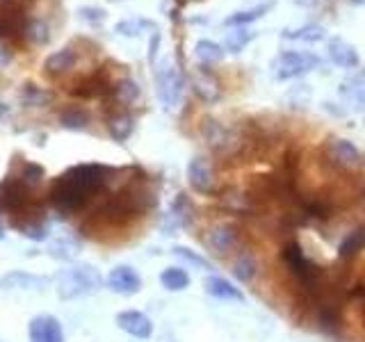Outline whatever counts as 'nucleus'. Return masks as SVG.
Instances as JSON below:
<instances>
[{
  "mask_svg": "<svg viewBox=\"0 0 365 342\" xmlns=\"http://www.w3.org/2000/svg\"><path fill=\"white\" fill-rule=\"evenodd\" d=\"M110 169L103 165H78L66 169L48 192L51 203L60 212H78L106 187Z\"/></svg>",
  "mask_w": 365,
  "mask_h": 342,
  "instance_id": "obj_1",
  "label": "nucleus"
},
{
  "mask_svg": "<svg viewBox=\"0 0 365 342\" xmlns=\"http://www.w3.org/2000/svg\"><path fill=\"white\" fill-rule=\"evenodd\" d=\"M281 260L285 269L290 271V276L299 283V288L304 292H311V294H317L319 288H322V276L324 271L319 269L317 265H313L311 260L306 258V254L302 251V247L297 242H288L281 251Z\"/></svg>",
  "mask_w": 365,
  "mask_h": 342,
  "instance_id": "obj_2",
  "label": "nucleus"
},
{
  "mask_svg": "<svg viewBox=\"0 0 365 342\" xmlns=\"http://www.w3.org/2000/svg\"><path fill=\"white\" fill-rule=\"evenodd\" d=\"M103 285V279L96 267L91 265H71L57 276V292L62 299H78V296L94 294Z\"/></svg>",
  "mask_w": 365,
  "mask_h": 342,
  "instance_id": "obj_3",
  "label": "nucleus"
},
{
  "mask_svg": "<svg viewBox=\"0 0 365 342\" xmlns=\"http://www.w3.org/2000/svg\"><path fill=\"white\" fill-rule=\"evenodd\" d=\"M319 64H322V60L313 53L285 51V53H279L277 57H274V60L269 62V68H272L274 80H292V78L311 73L313 68H317Z\"/></svg>",
  "mask_w": 365,
  "mask_h": 342,
  "instance_id": "obj_4",
  "label": "nucleus"
},
{
  "mask_svg": "<svg viewBox=\"0 0 365 342\" xmlns=\"http://www.w3.org/2000/svg\"><path fill=\"white\" fill-rule=\"evenodd\" d=\"M182 91H185V80H182L180 71L174 62H163L155 68V94L165 108H176Z\"/></svg>",
  "mask_w": 365,
  "mask_h": 342,
  "instance_id": "obj_5",
  "label": "nucleus"
},
{
  "mask_svg": "<svg viewBox=\"0 0 365 342\" xmlns=\"http://www.w3.org/2000/svg\"><path fill=\"white\" fill-rule=\"evenodd\" d=\"M30 187L19 176H9L0 182V212L19 214L30 208Z\"/></svg>",
  "mask_w": 365,
  "mask_h": 342,
  "instance_id": "obj_6",
  "label": "nucleus"
},
{
  "mask_svg": "<svg viewBox=\"0 0 365 342\" xmlns=\"http://www.w3.org/2000/svg\"><path fill=\"white\" fill-rule=\"evenodd\" d=\"M203 244L208 247L210 254L215 256H228L231 251L237 249L240 244V228L235 224H228V222H220L210 226L208 231L203 235Z\"/></svg>",
  "mask_w": 365,
  "mask_h": 342,
  "instance_id": "obj_7",
  "label": "nucleus"
},
{
  "mask_svg": "<svg viewBox=\"0 0 365 342\" xmlns=\"http://www.w3.org/2000/svg\"><path fill=\"white\" fill-rule=\"evenodd\" d=\"M327 157L331 165L345 171H356L365 165L361 148L349 140H342V137H334L327 142Z\"/></svg>",
  "mask_w": 365,
  "mask_h": 342,
  "instance_id": "obj_8",
  "label": "nucleus"
},
{
  "mask_svg": "<svg viewBox=\"0 0 365 342\" xmlns=\"http://www.w3.org/2000/svg\"><path fill=\"white\" fill-rule=\"evenodd\" d=\"M201 135H203V140L208 142V146L212 148V151L220 153V155L233 153L235 148L240 146L235 133L228 128V125H224L222 121H217L212 117H205L203 119V123H201Z\"/></svg>",
  "mask_w": 365,
  "mask_h": 342,
  "instance_id": "obj_9",
  "label": "nucleus"
},
{
  "mask_svg": "<svg viewBox=\"0 0 365 342\" xmlns=\"http://www.w3.org/2000/svg\"><path fill=\"white\" fill-rule=\"evenodd\" d=\"M26 5L21 0H3L0 3V39H16L26 34Z\"/></svg>",
  "mask_w": 365,
  "mask_h": 342,
  "instance_id": "obj_10",
  "label": "nucleus"
},
{
  "mask_svg": "<svg viewBox=\"0 0 365 342\" xmlns=\"http://www.w3.org/2000/svg\"><path fill=\"white\" fill-rule=\"evenodd\" d=\"M187 182L190 187L197 192V194H203V197H210L215 194V169H212V162L208 157H192L190 165H187Z\"/></svg>",
  "mask_w": 365,
  "mask_h": 342,
  "instance_id": "obj_11",
  "label": "nucleus"
},
{
  "mask_svg": "<svg viewBox=\"0 0 365 342\" xmlns=\"http://www.w3.org/2000/svg\"><path fill=\"white\" fill-rule=\"evenodd\" d=\"M106 285L114 294L130 296L142 290V276L130 265H117L114 269H110Z\"/></svg>",
  "mask_w": 365,
  "mask_h": 342,
  "instance_id": "obj_12",
  "label": "nucleus"
},
{
  "mask_svg": "<svg viewBox=\"0 0 365 342\" xmlns=\"http://www.w3.org/2000/svg\"><path fill=\"white\" fill-rule=\"evenodd\" d=\"M71 94L78 98H98L106 94H114V87L106 71H94L87 78H80L76 87L71 89Z\"/></svg>",
  "mask_w": 365,
  "mask_h": 342,
  "instance_id": "obj_13",
  "label": "nucleus"
},
{
  "mask_svg": "<svg viewBox=\"0 0 365 342\" xmlns=\"http://www.w3.org/2000/svg\"><path fill=\"white\" fill-rule=\"evenodd\" d=\"M30 342H64L62 324L53 315H37L30 322Z\"/></svg>",
  "mask_w": 365,
  "mask_h": 342,
  "instance_id": "obj_14",
  "label": "nucleus"
},
{
  "mask_svg": "<svg viewBox=\"0 0 365 342\" xmlns=\"http://www.w3.org/2000/svg\"><path fill=\"white\" fill-rule=\"evenodd\" d=\"M117 326L123 331V333H128L133 338H140V340L151 338V333H153L151 319L140 311H121L117 315Z\"/></svg>",
  "mask_w": 365,
  "mask_h": 342,
  "instance_id": "obj_15",
  "label": "nucleus"
},
{
  "mask_svg": "<svg viewBox=\"0 0 365 342\" xmlns=\"http://www.w3.org/2000/svg\"><path fill=\"white\" fill-rule=\"evenodd\" d=\"M14 228H19L30 239H46V235H48V226H46L41 212H34L32 208L14 214Z\"/></svg>",
  "mask_w": 365,
  "mask_h": 342,
  "instance_id": "obj_16",
  "label": "nucleus"
},
{
  "mask_svg": "<svg viewBox=\"0 0 365 342\" xmlns=\"http://www.w3.org/2000/svg\"><path fill=\"white\" fill-rule=\"evenodd\" d=\"M220 203L222 208L233 212V214H249L256 208V201L251 197V192H242L237 187H228L220 192Z\"/></svg>",
  "mask_w": 365,
  "mask_h": 342,
  "instance_id": "obj_17",
  "label": "nucleus"
},
{
  "mask_svg": "<svg viewBox=\"0 0 365 342\" xmlns=\"http://www.w3.org/2000/svg\"><path fill=\"white\" fill-rule=\"evenodd\" d=\"M192 224V203L187 201L185 194H180V197L174 201L171 205V210L167 212L165 222H163V231L165 233H174L178 228H185Z\"/></svg>",
  "mask_w": 365,
  "mask_h": 342,
  "instance_id": "obj_18",
  "label": "nucleus"
},
{
  "mask_svg": "<svg viewBox=\"0 0 365 342\" xmlns=\"http://www.w3.org/2000/svg\"><path fill=\"white\" fill-rule=\"evenodd\" d=\"M329 57H331V62L340 68H356L361 64L356 48L342 37H334L329 41Z\"/></svg>",
  "mask_w": 365,
  "mask_h": 342,
  "instance_id": "obj_19",
  "label": "nucleus"
},
{
  "mask_svg": "<svg viewBox=\"0 0 365 342\" xmlns=\"http://www.w3.org/2000/svg\"><path fill=\"white\" fill-rule=\"evenodd\" d=\"M194 91H197L201 100H205V103H217L222 98L220 80L215 78V73L205 64H201V71L194 76Z\"/></svg>",
  "mask_w": 365,
  "mask_h": 342,
  "instance_id": "obj_20",
  "label": "nucleus"
},
{
  "mask_svg": "<svg viewBox=\"0 0 365 342\" xmlns=\"http://www.w3.org/2000/svg\"><path fill=\"white\" fill-rule=\"evenodd\" d=\"M203 290L208 292L215 299H224V301H245V294L231 281H226L224 276H208L203 279Z\"/></svg>",
  "mask_w": 365,
  "mask_h": 342,
  "instance_id": "obj_21",
  "label": "nucleus"
},
{
  "mask_svg": "<svg viewBox=\"0 0 365 342\" xmlns=\"http://www.w3.org/2000/svg\"><path fill=\"white\" fill-rule=\"evenodd\" d=\"M76 60H78L76 48H71V46H66V48H60V51H55L53 55L46 57L43 71L48 73L51 78L64 76L66 71H71V68H73Z\"/></svg>",
  "mask_w": 365,
  "mask_h": 342,
  "instance_id": "obj_22",
  "label": "nucleus"
},
{
  "mask_svg": "<svg viewBox=\"0 0 365 342\" xmlns=\"http://www.w3.org/2000/svg\"><path fill=\"white\" fill-rule=\"evenodd\" d=\"M46 285H48V279L32 276V274L26 271H11L0 279V288L3 290H43Z\"/></svg>",
  "mask_w": 365,
  "mask_h": 342,
  "instance_id": "obj_23",
  "label": "nucleus"
},
{
  "mask_svg": "<svg viewBox=\"0 0 365 342\" xmlns=\"http://www.w3.org/2000/svg\"><path fill=\"white\" fill-rule=\"evenodd\" d=\"M340 94L349 103V105L365 110V71L345 80V83L340 85Z\"/></svg>",
  "mask_w": 365,
  "mask_h": 342,
  "instance_id": "obj_24",
  "label": "nucleus"
},
{
  "mask_svg": "<svg viewBox=\"0 0 365 342\" xmlns=\"http://www.w3.org/2000/svg\"><path fill=\"white\" fill-rule=\"evenodd\" d=\"M281 37L283 39H288V41H306V43H317V41H322L327 37V30L322 26H315V23H306V26L302 28H285L281 32Z\"/></svg>",
  "mask_w": 365,
  "mask_h": 342,
  "instance_id": "obj_25",
  "label": "nucleus"
},
{
  "mask_svg": "<svg viewBox=\"0 0 365 342\" xmlns=\"http://www.w3.org/2000/svg\"><path fill=\"white\" fill-rule=\"evenodd\" d=\"M272 5L274 3H262V5L251 7V9H240V11H235V14H231L224 21V26L226 28H247L249 23H254V21L265 16L267 11L272 9Z\"/></svg>",
  "mask_w": 365,
  "mask_h": 342,
  "instance_id": "obj_26",
  "label": "nucleus"
},
{
  "mask_svg": "<svg viewBox=\"0 0 365 342\" xmlns=\"http://www.w3.org/2000/svg\"><path fill=\"white\" fill-rule=\"evenodd\" d=\"M258 274V262L256 258L249 254V251H240L233 260V276L240 281V283H251L256 279Z\"/></svg>",
  "mask_w": 365,
  "mask_h": 342,
  "instance_id": "obj_27",
  "label": "nucleus"
},
{
  "mask_svg": "<svg viewBox=\"0 0 365 342\" xmlns=\"http://www.w3.org/2000/svg\"><path fill=\"white\" fill-rule=\"evenodd\" d=\"M133 130H135V119L130 114L119 112L108 119V133L114 142H125L133 135Z\"/></svg>",
  "mask_w": 365,
  "mask_h": 342,
  "instance_id": "obj_28",
  "label": "nucleus"
},
{
  "mask_svg": "<svg viewBox=\"0 0 365 342\" xmlns=\"http://www.w3.org/2000/svg\"><path fill=\"white\" fill-rule=\"evenodd\" d=\"M194 55H197V60L201 64L208 66V64H215V62H222L226 51H224V46L215 43L210 39H199L197 43H194Z\"/></svg>",
  "mask_w": 365,
  "mask_h": 342,
  "instance_id": "obj_29",
  "label": "nucleus"
},
{
  "mask_svg": "<svg viewBox=\"0 0 365 342\" xmlns=\"http://www.w3.org/2000/svg\"><path fill=\"white\" fill-rule=\"evenodd\" d=\"M160 283H163V288L169 292H180L190 285V274L182 267H167L160 274Z\"/></svg>",
  "mask_w": 365,
  "mask_h": 342,
  "instance_id": "obj_30",
  "label": "nucleus"
},
{
  "mask_svg": "<svg viewBox=\"0 0 365 342\" xmlns=\"http://www.w3.org/2000/svg\"><path fill=\"white\" fill-rule=\"evenodd\" d=\"M251 39H254V32H251L249 28H231V32L226 34L224 48H226V53L237 55L247 48Z\"/></svg>",
  "mask_w": 365,
  "mask_h": 342,
  "instance_id": "obj_31",
  "label": "nucleus"
},
{
  "mask_svg": "<svg viewBox=\"0 0 365 342\" xmlns=\"http://www.w3.org/2000/svg\"><path fill=\"white\" fill-rule=\"evenodd\" d=\"M363 249H365V228H356V231L349 233L345 239H342V244L338 249V256L342 260H349L356 254H361Z\"/></svg>",
  "mask_w": 365,
  "mask_h": 342,
  "instance_id": "obj_32",
  "label": "nucleus"
},
{
  "mask_svg": "<svg viewBox=\"0 0 365 342\" xmlns=\"http://www.w3.org/2000/svg\"><path fill=\"white\" fill-rule=\"evenodd\" d=\"M60 123L68 130H85L89 125V114L83 108H68L60 114Z\"/></svg>",
  "mask_w": 365,
  "mask_h": 342,
  "instance_id": "obj_33",
  "label": "nucleus"
},
{
  "mask_svg": "<svg viewBox=\"0 0 365 342\" xmlns=\"http://www.w3.org/2000/svg\"><path fill=\"white\" fill-rule=\"evenodd\" d=\"M51 100H53V94L41 87L26 85V89H23V105H28V108H43V105H48Z\"/></svg>",
  "mask_w": 365,
  "mask_h": 342,
  "instance_id": "obj_34",
  "label": "nucleus"
},
{
  "mask_svg": "<svg viewBox=\"0 0 365 342\" xmlns=\"http://www.w3.org/2000/svg\"><path fill=\"white\" fill-rule=\"evenodd\" d=\"M114 96H117V100L125 103V105H130V103L140 98V85L130 78H123L117 83V87H114Z\"/></svg>",
  "mask_w": 365,
  "mask_h": 342,
  "instance_id": "obj_35",
  "label": "nucleus"
},
{
  "mask_svg": "<svg viewBox=\"0 0 365 342\" xmlns=\"http://www.w3.org/2000/svg\"><path fill=\"white\" fill-rule=\"evenodd\" d=\"M144 28H153L155 26L151 21H142V19H128V21H119L117 26H114V32H119L121 37H140Z\"/></svg>",
  "mask_w": 365,
  "mask_h": 342,
  "instance_id": "obj_36",
  "label": "nucleus"
},
{
  "mask_svg": "<svg viewBox=\"0 0 365 342\" xmlns=\"http://www.w3.org/2000/svg\"><path fill=\"white\" fill-rule=\"evenodd\" d=\"M19 178H21L23 182H26V185H28L30 190H34V187H37L39 182L43 180V167H41V165H34V162L23 165Z\"/></svg>",
  "mask_w": 365,
  "mask_h": 342,
  "instance_id": "obj_37",
  "label": "nucleus"
},
{
  "mask_svg": "<svg viewBox=\"0 0 365 342\" xmlns=\"http://www.w3.org/2000/svg\"><path fill=\"white\" fill-rule=\"evenodd\" d=\"M26 37H28L32 43L43 46L46 41L51 39V34H48V26H46L43 21H32V23H28V28H26Z\"/></svg>",
  "mask_w": 365,
  "mask_h": 342,
  "instance_id": "obj_38",
  "label": "nucleus"
},
{
  "mask_svg": "<svg viewBox=\"0 0 365 342\" xmlns=\"http://www.w3.org/2000/svg\"><path fill=\"white\" fill-rule=\"evenodd\" d=\"M78 16L83 19L85 23H91V26H98V23L106 21V9L101 7H80Z\"/></svg>",
  "mask_w": 365,
  "mask_h": 342,
  "instance_id": "obj_39",
  "label": "nucleus"
},
{
  "mask_svg": "<svg viewBox=\"0 0 365 342\" xmlns=\"http://www.w3.org/2000/svg\"><path fill=\"white\" fill-rule=\"evenodd\" d=\"M174 254L178 258H182L185 262H192V265H197V267H208V260L201 258L199 254H194L192 249H185V247H174Z\"/></svg>",
  "mask_w": 365,
  "mask_h": 342,
  "instance_id": "obj_40",
  "label": "nucleus"
},
{
  "mask_svg": "<svg viewBox=\"0 0 365 342\" xmlns=\"http://www.w3.org/2000/svg\"><path fill=\"white\" fill-rule=\"evenodd\" d=\"M158 46H160V34L153 32V39L148 43V62L155 64V57H158Z\"/></svg>",
  "mask_w": 365,
  "mask_h": 342,
  "instance_id": "obj_41",
  "label": "nucleus"
},
{
  "mask_svg": "<svg viewBox=\"0 0 365 342\" xmlns=\"http://www.w3.org/2000/svg\"><path fill=\"white\" fill-rule=\"evenodd\" d=\"M9 62V51L3 46V41H0V66H5Z\"/></svg>",
  "mask_w": 365,
  "mask_h": 342,
  "instance_id": "obj_42",
  "label": "nucleus"
},
{
  "mask_svg": "<svg viewBox=\"0 0 365 342\" xmlns=\"http://www.w3.org/2000/svg\"><path fill=\"white\" fill-rule=\"evenodd\" d=\"M290 3H294V5H299V7H313L317 0H290Z\"/></svg>",
  "mask_w": 365,
  "mask_h": 342,
  "instance_id": "obj_43",
  "label": "nucleus"
},
{
  "mask_svg": "<svg viewBox=\"0 0 365 342\" xmlns=\"http://www.w3.org/2000/svg\"><path fill=\"white\" fill-rule=\"evenodd\" d=\"M5 237V226H3V222H0V239Z\"/></svg>",
  "mask_w": 365,
  "mask_h": 342,
  "instance_id": "obj_44",
  "label": "nucleus"
},
{
  "mask_svg": "<svg viewBox=\"0 0 365 342\" xmlns=\"http://www.w3.org/2000/svg\"><path fill=\"white\" fill-rule=\"evenodd\" d=\"M349 3H351V5H363L365 0H349Z\"/></svg>",
  "mask_w": 365,
  "mask_h": 342,
  "instance_id": "obj_45",
  "label": "nucleus"
},
{
  "mask_svg": "<svg viewBox=\"0 0 365 342\" xmlns=\"http://www.w3.org/2000/svg\"><path fill=\"white\" fill-rule=\"evenodd\" d=\"M363 322H365V306H363Z\"/></svg>",
  "mask_w": 365,
  "mask_h": 342,
  "instance_id": "obj_46",
  "label": "nucleus"
},
{
  "mask_svg": "<svg viewBox=\"0 0 365 342\" xmlns=\"http://www.w3.org/2000/svg\"><path fill=\"white\" fill-rule=\"evenodd\" d=\"M0 3H3V0H0Z\"/></svg>",
  "mask_w": 365,
  "mask_h": 342,
  "instance_id": "obj_47",
  "label": "nucleus"
}]
</instances>
